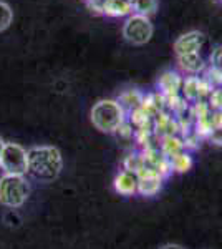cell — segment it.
<instances>
[{"label":"cell","mask_w":222,"mask_h":249,"mask_svg":"<svg viewBox=\"0 0 222 249\" xmlns=\"http://www.w3.org/2000/svg\"><path fill=\"white\" fill-rule=\"evenodd\" d=\"M12 20H14V10L10 9L9 3L0 0V32L9 29Z\"/></svg>","instance_id":"d6986e66"},{"label":"cell","mask_w":222,"mask_h":249,"mask_svg":"<svg viewBox=\"0 0 222 249\" xmlns=\"http://www.w3.org/2000/svg\"><path fill=\"white\" fill-rule=\"evenodd\" d=\"M159 150L166 158L169 160L171 156H174L181 151H188L184 146V142H183V136L179 135H174V136H164V138L159 140Z\"/></svg>","instance_id":"5bb4252c"},{"label":"cell","mask_w":222,"mask_h":249,"mask_svg":"<svg viewBox=\"0 0 222 249\" xmlns=\"http://www.w3.org/2000/svg\"><path fill=\"white\" fill-rule=\"evenodd\" d=\"M207 105L212 111H222V87L212 88V91L207 96Z\"/></svg>","instance_id":"ffe728a7"},{"label":"cell","mask_w":222,"mask_h":249,"mask_svg":"<svg viewBox=\"0 0 222 249\" xmlns=\"http://www.w3.org/2000/svg\"><path fill=\"white\" fill-rule=\"evenodd\" d=\"M113 184H115L116 193H120V195H123V196H133L138 193L139 176L133 171L123 170L115 176Z\"/></svg>","instance_id":"30bf717a"},{"label":"cell","mask_w":222,"mask_h":249,"mask_svg":"<svg viewBox=\"0 0 222 249\" xmlns=\"http://www.w3.org/2000/svg\"><path fill=\"white\" fill-rule=\"evenodd\" d=\"M159 249H184V248L179 246V244H164V246H161Z\"/></svg>","instance_id":"603a6c76"},{"label":"cell","mask_w":222,"mask_h":249,"mask_svg":"<svg viewBox=\"0 0 222 249\" xmlns=\"http://www.w3.org/2000/svg\"><path fill=\"white\" fill-rule=\"evenodd\" d=\"M204 42H205V37L203 32H199V30L186 32V34H183L174 42L176 57H179V55H189V53H199Z\"/></svg>","instance_id":"52a82bcc"},{"label":"cell","mask_w":222,"mask_h":249,"mask_svg":"<svg viewBox=\"0 0 222 249\" xmlns=\"http://www.w3.org/2000/svg\"><path fill=\"white\" fill-rule=\"evenodd\" d=\"M103 14L108 17H130L133 14L131 0H104Z\"/></svg>","instance_id":"4fadbf2b"},{"label":"cell","mask_w":222,"mask_h":249,"mask_svg":"<svg viewBox=\"0 0 222 249\" xmlns=\"http://www.w3.org/2000/svg\"><path fill=\"white\" fill-rule=\"evenodd\" d=\"M30 184L23 176L3 175L0 178V204L17 210L28 199Z\"/></svg>","instance_id":"3957f363"},{"label":"cell","mask_w":222,"mask_h":249,"mask_svg":"<svg viewBox=\"0 0 222 249\" xmlns=\"http://www.w3.org/2000/svg\"><path fill=\"white\" fill-rule=\"evenodd\" d=\"M28 173L40 181H53L63 170V158L55 146H34L27 151Z\"/></svg>","instance_id":"6da1fadb"},{"label":"cell","mask_w":222,"mask_h":249,"mask_svg":"<svg viewBox=\"0 0 222 249\" xmlns=\"http://www.w3.org/2000/svg\"><path fill=\"white\" fill-rule=\"evenodd\" d=\"M131 5H133V14L149 17L151 14H154L157 2L156 0H131Z\"/></svg>","instance_id":"ac0fdd59"},{"label":"cell","mask_w":222,"mask_h":249,"mask_svg":"<svg viewBox=\"0 0 222 249\" xmlns=\"http://www.w3.org/2000/svg\"><path fill=\"white\" fill-rule=\"evenodd\" d=\"M177 67L183 70L186 75H199L205 71L207 63L204 62L203 55L199 53H189V55H179L177 57Z\"/></svg>","instance_id":"7c38bea8"},{"label":"cell","mask_w":222,"mask_h":249,"mask_svg":"<svg viewBox=\"0 0 222 249\" xmlns=\"http://www.w3.org/2000/svg\"><path fill=\"white\" fill-rule=\"evenodd\" d=\"M207 138L211 140L214 144H219V146H222V126H216V128H214L211 133H209Z\"/></svg>","instance_id":"7402d4cb"},{"label":"cell","mask_w":222,"mask_h":249,"mask_svg":"<svg viewBox=\"0 0 222 249\" xmlns=\"http://www.w3.org/2000/svg\"><path fill=\"white\" fill-rule=\"evenodd\" d=\"M153 23L149 17L139 14H131L123 25V37L133 45H144L153 37Z\"/></svg>","instance_id":"5b68a950"},{"label":"cell","mask_w":222,"mask_h":249,"mask_svg":"<svg viewBox=\"0 0 222 249\" xmlns=\"http://www.w3.org/2000/svg\"><path fill=\"white\" fill-rule=\"evenodd\" d=\"M143 100H144V95L141 93L139 90H126L120 95V98L116 100V102L120 103L121 108L124 110V113L128 115V113H131L133 110L139 108Z\"/></svg>","instance_id":"9a60e30c"},{"label":"cell","mask_w":222,"mask_h":249,"mask_svg":"<svg viewBox=\"0 0 222 249\" xmlns=\"http://www.w3.org/2000/svg\"><path fill=\"white\" fill-rule=\"evenodd\" d=\"M139 176V186H138V195L141 196H154L159 193V190L163 188V179L164 176L157 175V173L148 170H141L138 173Z\"/></svg>","instance_id":"9c48e42d"},{"label":"cell","mask_w":222,"mask_h":249,"mask_svg":"<svg viewBox=\"0 0 222 249\" xmlns=\"http://www.w3.org/2000/svg\"><path fill=\"white\" fill-rule=\"evenodd\" d=\"M153 131H154L156 136L164 138V136H174L181 133V126L177 118L172 113H168V111H161L157 113L154 118H153Z\"/></svg>","instance_id":"ba28073f"},{"label":"cell","mask_w":222,"mask_h":249,"mask_svg":"<svg viewBox=\"0 0 222 249\" xmlns=\"http://www.w3.org/2000/svg\"><path fill=\"white\" fill-rule=\"evenodd\" d=\"M0 170L3 175L25 176L28 173V155L25 148L17 143H5L0 156Z\"/></svg>","instance_id":"277c9868"},{"label":"cell","mask_w":222,"mask_h":249,"mask_svg":"<svg viewBox=\"0 0 222 249\" xmlns=\"http://www.w3.org/2000/svg\"><path fill=\"white\" fill-rule=\"evenodd\" d=\"M123 166H124V170H128V171H133V173H138L143 170L144 166H146V161H144V155H143V151H133V153H130L124 158V161H123Z\"/></svg>","instance_id":"e0dca14e"},{"label":"cell","mask_w":222,"mask_h":249,"mask_svg":"<svg viewBox=\"0 0 222 249\" xmlns=\"http://www.w3.org/2000/svg\"><path fill=\"white\" fill-rule=\"evenodd\" d=\"M181 87H183V77H181V73L172 70L164 71L159 77V80H157L159 93H163L164 96L181 95Z\"/></svg>","instance_id":"8fae6325"},{"label":"cell","mask_w":222,"mask_h":249,"mask_svg":"<svg viewBox=\"0 0 222 249\" xmlns=\"http://www.w3.org/2000/svg\"><path fill=\"white\" fill-rule=\"evenodd\" d=\"M168 161L169 170L174 173H186L192 168V156L189 155V151H181V153L171 156Z\"/></svg>","instance_id":"2e32d148"},{"label":"cell","mask_w":222,"mask_h":249,"mask_svg":"<svg viewBox=\"0 0 222 249\" xmlns=\"http://www.w3.org/2000/svg\"><path fill=\"white\" fill-rule=\"evenodd\" d=\"M212 68H216V70H219L222 73V47H217L216 50H212L211 53V65Z\"/></svg>","instance_id":"44dd1931"},{"label":"cell","mask_w":222,"mask_h":249,"mask_svg":"<svg viewBox=\"0 0 222 249\" xmlns=\"http://www.w3.org/2000/svg\"><path fill=\"white\" fill-rule=\"evenodd\" d=\"M91 123L102 133H116L126 113L116 100H100L91 108Z\"/></svg>","instance_id":"7a4b0ae2"},{"label":"cell","mask_w":222,"mask_h":249,"mask_svg":"<svg viewBox=\"0 0 222 249\" xmlns=\"http://www.w3.org/2000/svg\"><path fill=\"white\" fill-rule=\"evenodd\" d=\"M212 88L214 87L205 78H201V77H197V75H188L186 78H183L181 96H183L188 103L194 105L196 102H201V100L207 98L209 93L212 91Z\"/></svg>","instance_id":"8992f818"},{"label":"cell","mask_w":222,"mask_h":249,"mask_svg":"<svg viewBox=\"0 0 222 249\" xmlns=\"http://www.w3.org/2000/svg\"><path fill=\"white\" fill-rule=\"evenodd\" d=\"M3 146H5V142L0 138V156H2V151H3Z\"/></svg>","instance_id":"cb8c5ba5"}]
</instances>
